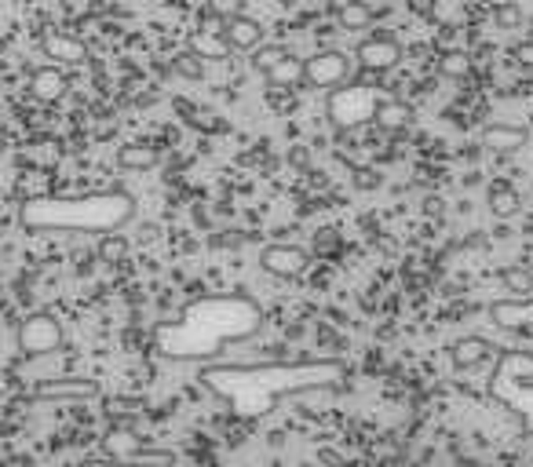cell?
Masks as SVG:
<instances>
[{"mask_svg": "<svg viewBox=\"0 0 533 467\" xmlns=\"http://www.w3.org/2000/svg\"><path fill=\"white\" fill-rule=\"evenodd\" d=\"M340 376H344V365L326 358L278 362V365H212L201 373L205 387L219 394L241 420H259L275 409L278 398L333 387Z\"/></svg>", "mask_w": 533, "mask_h": 467, "instance_id": "1", "label": "cell"}, {"mask_svg": "<svg viewBox=\"0 0 533 467\" xmlns=\"http://www.w3.org/2000/svg\"><path fill=\"white\" fill-rule=\"evenodd\" d=\"M263 311L248 296H201L176 322L154 329V343L165 358H208L226 343L252 336Z\"/></svg>", "mask_w": 533, "mask_h": 467, "instance_id": "2", "label": "cell"}, {"mask_svg": "<svg viewBox=\"0 0 533 467\" xmlns=\"http://www.w3.org/2000/svg\"><path fill=\"white\" fill-rule=\"evenodd\" d=\"M136 215V201L125 190H103L85 197H37L26 201L19 219L37 234H110Z\"/></svg>", "mask_w": 533, "mask_h": 467, "instance_id": "3", "label": "cell"}, {"mask_svg": "<svg viewBox=\"0 0 533 467\" xmlns=\"http://www.w3.org/2000/svg\"><path fill=\"white\" fill-rule=\"evenodd\" d=\"M489 398L518 412L522 434L533 438V354L529 351H500L493 380H489Z\"/></svg>", "mask_w": 533, "mask_h": 467, "instance_id": "4", "label": "cell"}, {"mask_svg": "<svg viewBox=\"0 0 533 467\" xmlns=\"http://www.w3.org/2000/svg\"><path fill=\"white\" fill-rule=\"evenodd\" d=\"M333 95H329V124L340 132V135H347V132H355V128H362V124H369L373 117H377V106L387 99V88H380V84H373V81H355V84H337V88H329Z\"/></svg>", "mask_w": 533, "mask_h": 467, "instance_id": "5", "label": "cell"}, {"mask_svg": "<svg viewBox=\"0 0 533 467\" xmlns=\"http://www.w3.org/2000/svg\"><path fill=\"white\" fill-rule=\"evenodd\" d=\"M19 351L30 354V358H41V354H52L63 347V325L52 311H34L19 322Z\"/></svg>", "mask_w": 533, "mask_h": 467, "instance_id": "6", "label": "cell"}, {"mask_svg": "<svg viewBox=\"0 0 533 467\" xmlns=\"http://www.w3.org/2000/svg\"><path fill=\"white\" fill-rule=\"evenodd\" d=\"M351 77V59L344 52H318L304 63V81L311 88H337Z\"/></svg>", "mask_w": 533, "mask_h": 467, "instance_id": "7", "label": "cell"}, {"mask_svg": "<svg viewBox=\"0 0 533 467\" xmlns=\"http://www.w3.org/2000/svg\"><path fill=\"white\" fill-rule=\"evenodd\" d=\"M259 263H263V271H271L278 278H300L307 271L311 256L304 249H297V245H266Z\"/></svg>", "mask_w": 533, "mask_h": 467, "instance_id": "8", "label": "cell"}, {"mask_svg": "<svg viewBox=\"0 0 533 467\" xmlns=\"http://www.w3.org/2000/svg\"><path fill=\"white\" fill-rule=\"evenodd\" d=\"M358 63L369 74H384V70L402 63V45L391 41V37H369V41L358 45Z\"/></svg>", "mask_w": 533, "mask_h": 467, "instance_id": "9", "label": "cell"}, {"mask_svg": "<svg viewBox=\"0 0 533 467\" xmlns=\"http://www.w3.org/2000/svg\"><path fill=\"white\" fill-rule=\"evenodd\" d=\"M41 52H45L48 59H55V63H66V66L88 63L85 41H77V37H70V34H55V30H48V34L41 37Z\"/></svg>", "mask_w": 533, "mask_h": 467, "instance_id": "10", "label": "cell"}, {"mask_svg": "<svg viewBox=\"0 0 533 467\" xmlns=\"http://www.w3.org/2000/svg\"><path fill=\"white\" fill-rule=\"evenodd\" d=\"M489 318L500 329H533V296H515V300H500L489 307Z\"/></svg>", "mask_w": 533, "mask_h": 467, "instance_id": "11", "label": "cell"}, {"mask_svg": "<svg viewBox=\"0 0 533 467\" xmlns=\"http://www.w3.org/2000/svg\"><path fill=\"white\" fill-rule=\"evenodd\" d=\"M66 92H70V81L59 66H41L30 74V95L37 103H59Z\"/></svg>", "mask_w": 533, "mask_h": 467, "instance_id": "12", "label": "cell"}, {"mask_svg": "<svg viewBox=\"0 0 533 467\" xmlns=\"http://www.w3.org/2000/svg\"><path fill=\"white\" fill-rule=\"evenodd\" d=\"M223 41L230 45V52H256L263 45V30H259V23L234 15L223 23Z\"/></svg>", "mask_w": 533, "mask_h": 467, "instance_id": "13", "label": "cell"}, {"mask_svg": "<svg viewBox=\"0 0 533 467\" xmlns=\"http://www.w3.org/2000/svg\"><path fill=\"white\" fill-rule=\"evenodd\" d=\"M190 52H197L201 59H223V55H230V45L223 41V30H219V19L216 15H205L201 30L190 41Z\"/></svg>", "mask_w": 533, "mask_h": 467, "instance_id": "14", "label": "cell"}, {"mask_svg": "<svg viewBox=\"0 0 533 467\" xmlns=\"http://www.w3.org/2000/svg\"><path fill=\"white\" fill-rule=\"evenodd\" d=\"M373 124H377V128H384L387 135H398V132H406V128L413 124V106H409V103H402V99H395V95H387V99L377 106Z\"/></svg>", "mask_w": 533, "mask_h": 467, "instance_id": "15", "label": "cell"}, {"mask_svg": "<svg viewBox=\"0 0 533 467\" xmlns=\"http://www.w3.org/2000/svg\"><path fill=\"white\" fill-rule=\"evenodd\" d=\"M526 139H529V132L518 128V124H489L482 132V146L493 150V154H515V150L526 146Z\"/></svg>", "mask_w": 533, "mask_h": 467, "instance_id": "16", "label": "cell"}, {"mask_svg": "<svg viewBox=\"0 0 533 467\" xmlns=\"http://www.w3.org/2000/svg\"><path fill=\"white\" fill-rule=\"evenodd\" d=\"M157 161H161V150L150 146V143H128V146L117 150V164L128 168V172H146V168H154Z\"/></svg>", "mask_w": 533, "mask_h": 467, "instance_id": "17", "label": "cell"}, {"mask_svg": "<svg viewBox=\"0 0 533 467\" xmlns=\"http://www.w3.org/2000/svg\"><path fill=\"white\" fill-rule=\"evenodd\" d=\"M489 351H493V343H486V340H478V336L457 340V343L449 347V362H453V369H475Z\"/></svg>", "mask_w": 533, "mask_h": 467, "instance_id": "18", "label": "cell"}, {"mask_svg": "<svg viewBox=\"0 0 533 467\" xmlns=\"http://www.w3.org/2000/svg\"><path fill=\"white\" fill-rule=\"evenodd\" d=\"M99 387L92 380H55V383H41L37 398H96Z\"/></svg>", "mask_w": 533, "mask_h": 467, "instance_id": "19", "label": "cell"}, {"mask_svg": "<svg viewBox=\"0 0 533 467\" xmlns=\"http://www.w3.org/2000/svg\"><path fill=\"white\" fill-rule=\"evenodd\" d=\"M266 81H271V88H293L304 81V63L293 59V55H282L271 70H266Z\"/></svg>", "mask_w": 533, "mask_h": 467, "instance_id": "20", "label": "cell"}, {"mask_svg": "<svg viewBox=\"0 0 533 467\" xmlns=\"http://www.w3.org/2000/svg\"><path fill=\"white\" fill-rule=\"evenodd\" d=\"M125 256H128V238L125 234H117V230L99 234V260L103 263H121Z\"/></svg>", "mask_w": 533, "mask_h": 467, "instance_id": "21", "label": "cell"}, {"mask_svg": "<svg viewBox=\"0 0 533 467\" xmlns=\"http://www.w3.org/2000/svg\"><path fill=\"white\" fill-rule=\"evenodd\" d=\"M373 23V12L366 8V0H347L340 5V26L344 30H366Z\"/></svg>", "mask_w": 533, "mask_h": 467, "instance_id": "22", "label": "cell"}, {"mask_svg": "<svg viewBox=\"0 0 533 467\" xmlns=\"http://www.w3.org/2000/svg\"><path fill=\"white\" fill-rule=\"evenodd\" d=\"M139 449L143 445H139V438L132 431H110V438H106V452L117 456V460H132Z\"/></svg>", "mask_w": 533, "mask_h": 467, "instance_id": "23", "label": "cell"}, {"mask_svg": "<svg viewBox=\"0 0 533 467\" xmlns=\"http://www.w3.org/2000/svg\"><path fill=\"white\" fill-rule=\"evenodd\" d=\"M489 204L497 215H515L518 212V194L511 186H493L489 190Z\"/></svg>", "mask_w": 533, "mask_h": 467, "instance_id": "24", "label": "cell"}, {"mask_svg": "<svg viewBox=\"0 0 533 467\" xmlns=\"http://www.w3.org/2000/svg\"><path fill=\"white\" fill-rule=\"evenodd\" d=\"M438 70H442L446 77H453V81H464V77L471 74V59H468L464 52H449V55H442Z\"/></svg>", "mask_w": 533, "mask_h": 467, "instance_id": "25", "label": "cell"}, {"mask_svg": "<svg viewBox=\"0 0 533 467\" xmlns=\"http://www.w3.org/2000/svg\"><path fill=\"white\" fill-rule=\"evenodd\" d=\"M172 70H176L179 77H190V81H197V77L205 74V66H201V55H197V52H183V55L172 63Z\"/></svg>", "mask_w": 533, "mask_h": 467, "instance_id": "26", "label": "cell"}, {"mask_svg": "<svg viewBox=\"0 0 533 467\" xmlns=\"http://www.w3.org/2000/svg\"><path fill=\"white\" fill-rule=\"evenodd\" d=\"M504 282H508V289H511L515 296H529V293H533V274H526L522 267L504 271Z\"/></svg>", "mask_w": 533, "mask_h": 467, "instance_id": "27", "label": "cell"}, {"mask_svg": "<svg viewBox=\"0 0 533 467\" xmlns=\"http://www.w3.org/2000/svg\"><path fill=\"white\" fill-rule=\"evenodd\" d=\"M282 55H286V52H282V48H275V45H271V48H263V45H259V48H256V55H252V66H256L259 74H266V70H271Z\"/></svg>", "mask_w": 533, "mask_h": 467, "instance_id": "28", "label": "cell"}, {"mask_svg": "<svg viewBox=\"0 0 533 467\" xmlns=\"http://www.w3.org/2000/svg\"><path fill=\"white\" fill-rule=\"evenodd\" d=\"M208 15H216L219 23L241 15V0H208Z\"/></svg>", "mask_w": 533, "mask_h": 467, "instance_id": "29", "label": "cell"}, {"mask_svg": "<svg viewBox=\"0 0 533 467\" xmlns=\"http://www.w3.org/2000/svg\"><path fill=\"white\" fill-rule=\"evenodd\" d=\"M493 19H497L500 30H515V26L522 23V12H518L515 5H497V8H493Z\"/></svg>", "mask_w": 533, "mask_h": 467, "instance_id": "30", "label": "cell"}, {"mask_svg": "<svg viewBox=\"0 0 533 467\" xmlns=\"http://www.w3.org/2000/svg\"><path fill=\"white\" fill-rule=\"evenodd\" d=\"M515 59H518V63H526V66H533V34H529V41H526V45H518V48H515Z\"/></svg>", "mask_w": 533, "mask_h": 467, "instance_id": "31", "label": "cell"}]
</instances>
